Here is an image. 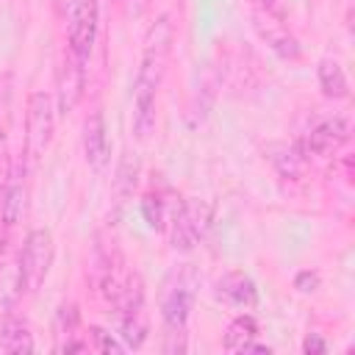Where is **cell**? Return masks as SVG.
Returning <instances> with one entry per match:
<instances>
[{
  "instance_id": "52a82bcc",
  "label": "cell",
  "mask_w": 355,
  "mask_h": 355,
  "mask_svg": "<svg viewBox=\"0 0 355 355\" xmlns=\"http://www.w3.org/2000/svg\"><path fill=\"white\" fill-rule=\"evenodd\" d=\"M55 97H58V111L67 116L69 111H75V105L83 97V61H78L72 53H67L61 58L58 75H55Z\"/></svg>"
},
{
  "instance_id": "2e32d148",
  "label": "cell",
  "mask_w": 355,
  "mask_h": 355,
  "mask_svg": "<svg viewBox=\"0 0 355 355\" xmlns=\"http://www.w3.org/2000/svg\"><path fill=\"white\" fill-rule=\"evenodd\" d=\"M316 75H319V89H322L324 97H330V100H344V97L349 94V83H347V75H344V69H341L338 61H333V58L319 61Z\"/></svg>"
},
{
  "instance_id": "44dd1931",
  "label": "cell",
  "mask_w": 355,
  "mask_h": 355,
  "mask_svg": "<svg viewBox=\"0 0 355 355\" xmlns=\"http://www.w3.org/2000/svg\"><path fill=\"white\" fill-rule=\"evenodd\" d=\"M89 333H92V344H89V347L97 349V352H114V355H119V352L125 349V344H119V341H116L111 333H105L103 327H92Z\"/></svg>"
},
{
  "instance_id": "8fae6325",
  "label": "cell",
  "mask_w": 355,
  "mask_h": 355,
  "mask_svg": "<svg viewBox=\"0 0 355 355\" xmlns=\"http://www.w3.org/2000/svg\"><path fill=\"white\" fill-rule=\"evenodd\" d=\"M216 297L233 308H252L258 302V288L250 275L244 272H227L216 280Z\"/></svg>"
},
{
  "instance_id": "cb8c5ba5",
  "label": "cell",
  "mask_w": 355,
  "mask_h": 355,
  "mask_svg": "<svg viewBox=\"0 0 355 355\" xmlns=\"http://www.w3.org/2000/svg\"><path fill=\"white\" fill-rule=\"evenodd\" d=\"M302 349L308 352V355H324L327 352V344L322 341V336H316V333H311L305 341H302Z\"/></svg>"
},
{
  "instance_id": "30bf717a",
  "label": "cell",
  "mask_w": 355,
  "mask_h": 355,
  "mask_svg": "<svg viewBox=\"0 0 355 355\" xmlns=\"http://www.w3.org/2000/svg\"><path fill=\"white\" fill-rule=\"evenodd\" d=\"M22 294V275H19V252L8 247V239L0 241V305L6 311L14 308L17 297Z\"/></svg>"
},
{
  "instance_id": "484cf974",
  "label": "cell",
  "mask_w": 355,
  "mask_h": 355,
  "mask_svg": "<svg viewBox=\"0 0 355 355\" xmlns=\"http://www.w3.org/2000/svg\"><path fill=\"white\" fill-rule=\"evenodd\" d=\"M89 349V341H75V338H67L64 344H58V352H86Z\"/></svg>"
},
{
  "instance_id": "7a4b0ae2",
  "label": "cell",
  "mask_w": 355,
  "mask_h": 355,
  "mask_svg": "<svg viewBox=\"0 0 355 355\" xmlns=\"http://www.w3.org/2000/svg\"><path fill=\"white\" fill-rule=\"evenodd\" d=\"M53 128H55L53 97L47 92H33L28 97V108H25V155H28V164L31 166L50 147Z\"/></svg>"
},
{
  "instance_id": "ac0fdd59",
  "label": "cell",
  "mask_w": 355,
  "mask_h": 355,
  "mask_svg": "<svg viewBox=\"0 0 355 355\" xmlns=\"http://www.w3.org/2000/svg\"><path fill=\"white\" fill-rule=\"evenodd\" d=\"M119 336L128 347L139 349L147 338V316L144 311H133V313H119Z\"/></svg>"
},
{
  "instance_id": "5bb4252c",
  "label": "cell",
  "mask_w": 355,
  "mask_h": 355,
  "mask_svg": "<svg viewBox=\"0 0 355 355\" xmlns=\"http://www.w3.org/2000/svg\"><path fill=\"white\" fill-rule=\"evenodd\" d=\"M22 175H11V180L3 186V197H0V219L6 225V230H11L14 225L22 222L25 216V205H28V194H25V186L19 180Z\"/></svg>"
},
{
  "instance_id": "3957f363",
  "label": "cell",
  "mask_w": 355,
  "mask_h": 355,
  "mask_svg": "<svg viewBox=\"0 0 355 355\" xmlns=\"http://www.w3.org/2000/svg\"><path fill=\"white\" fill-rule=\"evenodd\" d=\"M53 263V236L44 227H36L25 236V244L19 250V275H22V291H36Z\"/></svg>"
},
{
  "instance_id": "7c38bea8",
  "label": "cell",
  "mask_w": 355,
  "mask_h": 355,
  "mask_svg": "<svg viewBox=\"0 0 355 355\" xmlns=\"http://www.w3.org/2000/svg\"><path fill=\"white\" fill-rule=\"evenodd\" d=\"M83 155L94 172H100L108 161V136H105V119L100 111H94L83 122Z\"/></svg>"
},
{
  "instance_id": "277c9868",
  "label": "cell",
  "mask_w": 355,
  "mask_h": 355,
  "mask_svg": "<svg viewBox=\"0 0 355 355\" xmlns=\"http://www.w3.org/2000/svg\"><path fill=\"white\" fill-rule=\"evenodd\" d=\"M208 222H211V205L205 200H197V197L183 200L172 216V230H169L172 247L180 252H189L202 239Z\"/></svg>"
},
{
  "instance_id": "603a6c76",
  "label": "cell",
  "mask_w": 355,
  "mask_h": 355,
  "mask_svg": "<svg viewBox=\"0 0 355 355\" xmlns=\"http://www.w3.org/2000/svg\"><path fill=\"white\" fill-rule=\"evenodd\" d=\"M294 286L302 291V294H311V291H316L319 288V275L316 272H300L297 277H294Z\"/></svg>"
},
{
  "instance_id": "4fadbf2b",
  "label": "cell",
  "mask_w": 355,
  "mask_h": 355,
  "mask_svg": "<svg viewBox=\"0 0 355 355\" xmlns=\"http://www.w3.org/2000/svg\"><path fill=\"white\" fill-rule=\"evenodd\" d=\"M266 158L272 161V166L277 169L280 178L286 180H300L302 172H305V153L288 141H269L263 147Z\"/></svg>"
},
{
  "instance_id": "ba28073f",
  "label": "cell",
  "mask_w": 355,
  "mask_h": 355,
  "mask_svg": "<svg viewBox=\"0 0 355 355\" xmlns=\"http://www.w3.org/2000/svg\"><path fill=\"white\" fill-rule=\"evenodd\" d=\"M255 31L280 58H286V61H297L300 58V44L291 36V31L283 25V19H277V17L266 14V11H258L255 14Z\"/></svg>"
},
{
  "instance_id": "8992f818",
  "label": "cell",
  "mask_w": 355,
  "mask_h": 355,
  "mask_svg": "<svg viewBox=\"0 0 355 355\" xmlns=\"http://www.w3.org/2000/svg\"><path fill=\"white\" fill-rule=\"evenodd\" d=\"M349 139V122L344 116H327L319 119L305 136H302V153L305 155H333L344 141Z\"/></svg>"
},
{
  "instance_id": "6da1fadb",
  "label": "cell",
  "mask_w": 355,
  "mask_h": 355,
  "mask_svg": "<svg viewBox=\"0 0 355 355\" xmlns=\"http://www.w3.org/2000/svg\"><path fill=\"white\" fill-rule=\"evenodd\" d=\"M169 50H172V22L169 14H161L144 36L141 64L133 86V133L141 141L155 130V97L166 75Z\"/></svg>"
},
{
  "instance_id": "9a60e30c",
  "label": "cell",
  "mask_w": 355,
  "mask_h": 355,
  "mask_svg": "<svg viewBox=\"0 0 355 355\" xmlns=\"http://www.w3.org/2000/svg\"><path fill=\"white\" fill-rule=\"evenodd\" d=\"M0 349L3 352H11V355H19V352H33V336H31V327L19 319V316H6L0 322Z\"/></svg>"
},
{
  "instance_id": "d6986e66",
  "label": "cell",
  "mask_w": 355,
  "mask_h": 355,
  "mask_svg": "<svg viewBox=\"0 0 355 355\" xmlns=\"http://www.w3.org/2000/svg\"><path fill=\"white\" fill-rule=\"evenodd\" d=\"M136 175H139V161L128 153L125 158H122V164H119V169H116V194H119V200H125V197H130L133 194V186H136Z\"/></svg>"
},
{
  "instance_id": "e0dca14e",
  "label": "cell",
  "mask_w": 355,
  "mask_h": 355,
  "mask_svg": "<svg viewBox=\"0 0 355 355\" xmlns=\"http://www.w3.org/2000/svg\"><path fill=\"white\" fill-rule=\"evenodd\" d=\"M255 336H258V324H255V319H252L250 313H241V316H236V319L227 324L222 347H225L227 352H244L247 344L255 341Z\"/></svg>"
},
{
  "instance_id": "d4e9b609",
  "label": "cell",
  "mask_w": 355,
  "mask_h": 355,
  "mask_svg": "<svg viewBox=\"0 0 355 355\" xmlns=\"http://www.w3.org/2000/svg\"><path fill=\"white\" fill-rule=\"evenodd\" d=\"M258 6H261V11H266V14H272V17L286 22V3L283 0H258Z\"/></svg>"
},
{
  "instance_id": "5b68a950",
  "label": "cell",
  "mask_w": 355,
  "mask_h": 355,
  "mask_svg": "<svg viewBox=\"0 0 355 355\" xmlns=\"http://www.w3.org/2000/svg\"><path fill=\"white\" fill-rule=\"evenodd\" d=\"M69 53L78 61H89L97 36V0H69Z\"/></svg>"
},
{
  "instance_id": "ffe728a7",
  "label": "cell",
  "mask_w": 355,
  "mask_h": 355,
  "mask_svg": "<svg viewBox=\"0 0 355 355\" xmlns=\"http://www.w3.org/2000/svg\"><path fill=\"white\" fill-rule=\"evenodd\" d=\"M141 214H144V219H147L150 227H155V230L164 227V202H161L158 194H153V191L144 194V200H141Z\"/></svg>"
},
{
  "instance_id": "9c48e42d",
  "label": "cell",
  "mask_w": 355,
  "mask_h": 355,
  "mask_svg": "<svg viewBox=\"0 0 355 355\" xmlns=\"http://www.w3.org/2000/svg\"><path fill=\"white\" fill-rule=\"evenodd\" d=\"M191 302H194L191 283L178 280L175 286H169V291L164 294V302H161V316H164L166 330H183L186 327Z\"/></svg>"
},
{
  "instance_id": "7402d4cb",
  "label": "cell",
  "mask_w": 355,
  "mask_h": 355,
  "mask_svg": "<svg viewBox=\"0 0 355 355\" xmlns=\"http://www.w3.org/2000/svg\"><path fill=\"white\" fill-rule=\"evenodd\" d=\"M75 324H78V311H75V305H61V308H58V330H61L64 336H75V333H72Z\"/></svg>"
}]
</instances>
